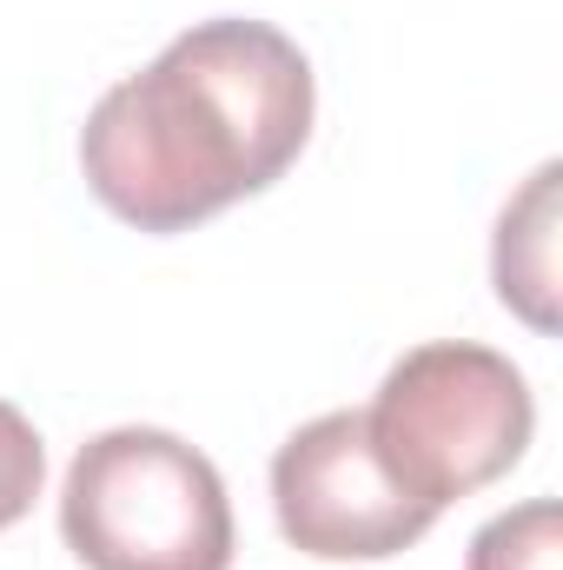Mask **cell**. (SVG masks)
<instances>
[{"label": "cell", "instance_id": "obj_1", "mask_svg": "<svg viewBox=\"0 0 563 570\" xmlns=\"http://www.w3.org/2000/svg\"><path fill=\"white\" fill-rule=\"evenodd\" d=\"M312 60L279 27L199 20L152 67L100 94L80 166L113 219L186 233L266 193L312 140Z\"/></svg>", "mask_w": 563, "mask_h": 570}, {"label": "cell", "instance_id": "obj_2", "mask_svg": "<svg viewBox=\"0 0 563 570\" xmlns=\"http://www.w3.org/2000/svg\"><path fill=\"white\" fill-rule=\"evenodd\" d=\"M67 551L87 570H226L233 504L206 451L152 425L80 444L60 491Z\"/></svg>", "mask_w": 563, "mask_h": 570}, {"label": "cell", "instance_id": "obj_3", "mask_svg": "<svg viewBox=\"0 0 563 570\" xmlns=\"http://www.w3.org/2000/svg\"><path fill=\"white\" fill-rule=\"evenodd\" d=\"M365 431L378 464L431 511L497 484L531 431H537V405L524 372L491 352V345H464V338H437L405 352L378 399L365 405Z\"/></svg>", "mask_w": 563, "mask_h": 570}, {"label": "cell", "instance_id": "obj_4", "mask_svg": "<svg viewBox=\"0 0 563 570\" xmlns=\"http://www.w3.org/2000/svg\"><path fill=\"white\" fill-rule=\"evenodd\" d=\"M273 511L285 544L325 564L398 558L437 524V511L378 464L365 412H325L285 438L273 458Z\"/></svg>", "mask_w": 563, "mask_h": 570}, {"label": "cell", "instance_id": "obj_5", "mask_svg": "<svg viewBox=\"0 0 563 570\" xmlns=\"http://www.w3.org/2000/svg\"><path fill=\"white\" fill-rule=\"evenodd\" d=\"M497 298L531 318L537 332H557V166H537L531 186L497 219Z\"/></svg>", "mask_w": 563, "mask_h": 570}, {"label": "cell", "instance_id": "obj_6", "mask_svg": "<svg viewBox=\"0 0 563 570\" xmlns=\"http://www.w3.org/2000/svg\"><path fill=\"white\" fill-rule=\"evenodd\" d=\"M464 570H563V511L557 498H531L504 518H491L471 538Z\"/></svg>", "mask_w": 563, "mask_h": 570}, {"label": "cell", "instance_id": "obj_7", "mask_svg": "<svg viewBox=\"0 0 563 570\" xmlns=\"http://www.w3.org/2000/svg\"><path fill=\"white\" fill-rule=\"evenodd\" d=\"M40 484H47L40 431H33L13 405H7V399H0V531H7V524H20V518L33 511Z\"/></svg>", "mask_w": 563, "mask_h": 570}]
</instances>
